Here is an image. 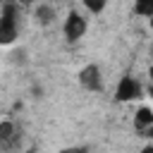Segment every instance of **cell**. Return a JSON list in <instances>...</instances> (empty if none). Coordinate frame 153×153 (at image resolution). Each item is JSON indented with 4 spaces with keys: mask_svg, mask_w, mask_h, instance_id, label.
<instances>
[{
    "mask_svg": "<svg viewBox=\"0 0 153 153\" xmlns=\"http://www.w3.org/2000/svg\"><path fill=\"white\" fill-rule=\"evenodd\" d=\"M14 60H17V62H24V50H17V53H14Z\"/></svg>",
    "mask_w": 153,
    "mask_h": 153,
    "instance_id": "obj_11",
    "label": "cell"
},
{
    "mask_svg": "<svg viewBox=\"0 0 153 153\" xmlns=\"http://www.w3.org/2000/svg\"><path fill=\"white\" fill-rule=\"evenodd\" d=\"M60 153H88L84 146H69V148H62Z\"/></svg>",
    "mask_w": 153,
    "mask_h": 153,
    "instance_id": "obj_10",
    "label": "cell"
},
{
    "mask_svg": "<svg viewBox=\"0 0 153 153\" xmlns=\"http://www.w3.org/2000/svg\"><path fill=\"white\" fill-rule=\"evenodd\" d=\"M146 91L141 88V84L131 76V74H122V79L117 81V88H115V100L120 103H129V100H136L141 98Z\"/></svg>",
    "mask_w": 153,
    "mask_h": 153,
    "instance_id": "obj_2",
    "label": "cell"
},
{
    "mask_svg": "<svg viewBox=\"0 0 153 153\" xmlns=\"http://www.w3.org/2000/svg\"><path fill=\"white\" fill-rule=\"evenodd\" d=\"M134 14L153 17V0H134Z\"/></svg>",
    "mask_w": 153,
    "mask_h": 153,
    "instance_id": "obj_7",
    "label": "cell"
},
{
    "mask_svg": "<svg viewBox=\"0 0 153 153\" xmlns=\"http://www.w3.org/2000/svg\"><path fill=\"white\" fill-rule=\"evenodd\" d=\"M26 153H36V148H29V151H26Z\"/></svg>",
    "mask_w": 153,
    "mask_h": 153,
    "instance_id": "obj_15",
    "label": "cell"
},
{
    "mask_svg": "<svg viewBox=\"0 0 153 153\" xmlns=\"http://www.w3.org/2000/svg\"><path fill=\"white\" fill-rule=\"evenodd\" d=\"M17 7L12 2H7L0 12V45H10L17 38Z\"/></svg>",
    "mask_w": 153,
    "mask_h": 153,
    "instance_id": "obj_1",
    "label": "cell"
},
{
    "mask_svg": "<svg viewBox=\"0 0 153 153\" xmlns=\"http://www.w3.org/2000/svg\"><path fill=\"white\" fill-rule=\"evenodd\" d=\"M33 17H36V22H38L41 26H48V24H53V19H55V10H53L50 5H45V2H41V5L36 7Z\"/></svg>",
    "mask_w": 153,
    "mask_h": 153,
    "instance_id": "obj_5",
    "label": "cell"
},
{
    "mask_svg": "<svg viewBox=\"0 0 153 153\" xmlns=\"http://www.w3.org/2000/svg\"><path fill=\"white\" fill-rule=\"evenodd\" d=\"M134 124L139 129H151L153 127V110L151 108H139L134 115Z\"/></svg>",
    "mask_w": 153,
    "mask_h": 153,
    "instance_id": "obj_6",
    "label": "cell"
},
{
    "mask_svg": "<svg viewBox=\"0 0 153 153\" xmlns=\"http://www.w3.org/2000/svg\"><path fill=\"white\" fill-rule=\"evenodd\" d=\"M139 153H153V143H146V146H143Z\"/></svg>",
    "mask_w": 153,
    "mask_h": 153,
    "instance_id": "obj_12",
    "label": "cell"
},
{
    "mask_svg": "<svg viewBox=\"0 0 153 153\" xmlns=\"http://www.w3.org/2000/svg\"><path fill=\"white\" fill-rule=\"evenodd\" d=\"M146 96H148V98H153V84H151V86L146 88Z\"/></svg>",
    "mask_w": 153,
    "mask_h": 153,
    "instance_id": "obj_13",
    "label": "cell"
},
{
    "mask_svg": "<svg viewBox=\"0 0 153 153\" xmlns=\"http://www.w3.org/2000/svg\"><path fill=\"white\" fill-rule=\"evenodd\" d=\"M148 76H151V84H153V65H151V69H148Z\"/></svg>",
    "mask_w": 153,
    "mask_h": 153,
    "instance_id": "obj_14",
    "label": "cell"
},
{
    "mask_svg": "<svg viewBox=\"0 0 153 153\" xmlns=\"http://www.w3.org/2000/svg\"><path fill=\"white\" fill-rule=\"evenodd\" d=\"M12 136H14V124H12L10 120H2V122H0V143L12 141Z\"/></svg>",
    "mask_w": 153,
    "mask_h": 153,
    "instance_id": "obj_8",
    "label": "cell"
},
{
    "mask_svg": "<svg viewBox=\"0 0 153 153\" xmlns=\"http://www.w3.org/2000/svg\"><path fill=\"white\" fill-rule=\"evenodd\" d=\"M151 139H153V127H151Z\"/></svg>",
    "mask_w": 153,
    "mask_h": 153,
    "instance_id": "obj_16",
    "label": "cell"
},
{
    "mask_svg": "<svg viewBox=\"0 0 153 153\" xmlns=\"http://www.w3.org/2000/svg\"><path fill=\"white\" fill-rule=\"evenodd\" d=\"M151 26H153V17H151Z\"/></svg>",
    "mask_w": 153,
    "mask_h": 153,
    "instance_id": "obj_17",
    "label": "cell"
},
{
    "mask_svg": "<svg viewBox=\"0 0 153 153\" xmlns=\"http://www.w3.org/2000/svg\"><path fill=\"white\" fill-rule=\"evenodd\" d=\"M76 79H79V84H81L86 91H100V88H103L100 67H98L96 62H91V65L81 67V69H79V74H76Z\"/></svg>",
    "mask_w": 153,
    "mask_h": 153,
    "instance_id": "obj_3",
    "label": "cell"
},
{
    "mask_svg": "<svg viewBox=\"0 0 153 153\" xmlns=\"http://www.w3.org/2000/svg\"><path fill=\"white\" fill-rule=\"evenodd\" d=\"M105 5H108V0H84V7L93 14H100L105 10Z\"/></svg>",
    "mask_w": 153,
    "mask_h": 153,
    "instance_id": "obj_9",
    "label": "cell"
},
{
    "mask_svg": "<svg viewBox=\"0 0 153 153\" xmlns=\"http://www.w3.org/2000/svg\"><path fill=\"white\" fill-rule=\"evenodd\" d=\"M65 38L69 41V43H74V41H79L84 33H86V19L79 14V12H69L67 14V19H65Z\"/></svg>",
    "mask_w": 153,
    "mask_h": 153,
    "instance_id": "obj_4",
    "label": "cell"
}]
</instances>
